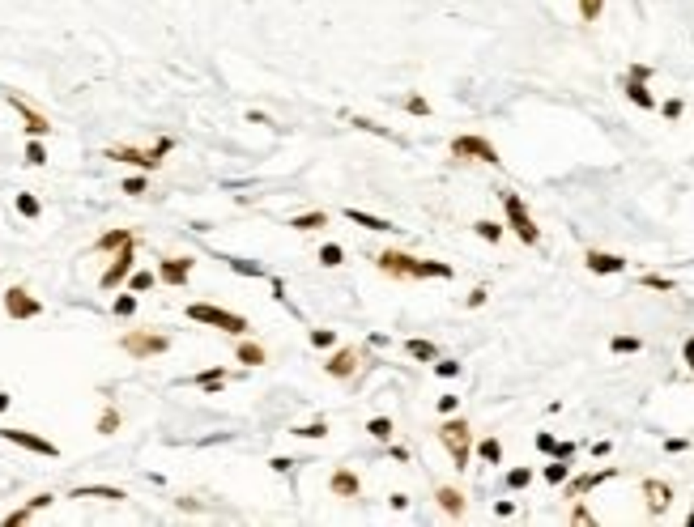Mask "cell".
<instances>
[{"mask_svg":"<svg viewBox=\"0 0 694 527\" xmlns=\"http://www.w3.org/2000/svg\"><path fill=\"white\" fill-rule=\"evenodd\" d=\"M566 472H571V459H554L550 468H545V481H550V485H562Z\"/></svg>","mask_w":694,"mask_h":527,"instance_id":"d590c367","label":"cell"},{"mask_svg":"<svg viewBox=\"0 0 694 527\" xmlns=\"http://www.w3.org/2000/svg\"><path fill=\"white\" fill-rule=\"evenodd\" d=\"M609 349H613V353H639L643 340H639V336H613V340H609Z\"/></svg>","mask_w":694,"mask_h":527,"instance_id":"8d00e7d4","label":"cell"},{"mask_svg":"<svg viewBox=\"0 0 694 527\" xmlns=\"http://www.w3.org/2000/svg\"><path fill=\"white\" fill-rule=\"evenodd\" d=\"M235 358H239L243 366H264V362H268L264 344H256V340H239V344H235Z\"/></svg>","mask_w":694,"mask_h":527,"instance_id":"44dd1931","label":"cell"},{"mask_svg":"<svg viewBox=\"0 0 694 527\" xmlns=\"http://www.w3.org/2000/svg\"><path fill=\"white\" fill-rule=\"evenodd\" d=\"M430 370L439 374V379H456V374H460V362H448V358H435V362H430Z\"/></svg>","mask_w":694,"mask_h":527,"instance_id":"f35d334b","label":"cell"},{"mask_svg":"<svg viewBox=\"0 0 694 527\" xmlns=\"http://www.w3.org/2000/svg\"><path fill=\"white\" fill-rule=\"evenodd\" d=\"M609 476H617V468H601V472H588V476H579V481H571V485H566V497H579V493H588V489H597L601 481H609Z\"/></svg>","mask_w":694,"mask_h":527,"instance_id":"ffe728a7","label":"cell"},{"mask_svg":"<svg viewBox=\"0 0 694 527\" xmlns=\"http://www.w3.org/2000/svg\"><path fill=\"white\" fill-rule=\"evenodd\" d=\"M686 523H690V527H694V515H690V519H686Z\"/></svg>","mask_w":694,"mask_h":527,"instance_id":"6125c7cd","label":"cell"},{"mask_svg":"<svg viewBox=\"0 0 694 527\" xmlns=\"http://www.w3.org/2000/svg\"><path fill=\"white\" fill-rule=\"evenodd\" d=\"M503 209H507V225L515 230V238L528 242V247H537V242H541V230H537V221L528 217L524 200H519L515 192H503Z\"/></svg>","mask_w":694,"mask_h":527,"instance_id":"8992f818","label":"cell"},{"mask_svg":"<svg viewBox=\"0 0 694 527\" xmlns=\"http://www.w3.org/2000/svg\"><path fill=\"white\" fill-rule=\"evenodd\" d=\"M115 430H119V413L103 409V417H98V434H115Z\"/></svg>","mask_w":694,"mask_h":527,"instance_id":"b9f144b4","label":"cell"},{"mask_svg":"<svg viewBox=\"0 0 694 527\" xmlns=\"http://www.w3.org/2000/svg\"><path fill=\"white\" fill-rule=\"evenodd\" d=\"M345 217H350L354 225H366V230H396V225L392 221H384V217H375V213H362V209H345Z\"/></svg>","mask_w":694,"mask_h":527,"instance_id":"d4e9b609","label":"cell"},{"mask_svg":"<svg viewBox=\"0 0 694 527\" xmlns=\"http://www.w3.org/2000/svg\"><path fill=\"white\" fill-rule=\"evenodd\" d=\"M294 434H299V438H324V434H328V421H311V425H299Z\"/></svg>","mask_w":694,"mask_h":527,"instance_id":"7bdbcfd3","label":"cell"},{"mask_svg":"<svg viewBox=\"0 0 694 527\" xmlns=\"http://www.w3.org/2000/svg\"><path fill=\"white\" fill-rule=\"evenodd\" d=\"M643 285H648V289H660V293H673V281H668V277H643Z\"/></svg>","mask_w":694,"mask_h":527,"instance_id":"c3c4849f","label":"cell"},{"mask_svg":"<svg viewBox=\"0 0 694 527\" xmlns=\"http://www.w3.org/2000/svg\"><path fill=\"white\" fill-rule=\"evenodd\" d=\"M119 349L128 358H137V362H150V358H158V353L170 349V336H162V332H123Z\"/></svg>","mask_w":694,"mask_h":527,"instance_id":"5b68a950","label":"cell"},{"mask_svg":"<svg viewBox=\"0 0 694 527\" xmlns=\"http://www.w3.org/2000/svg\"><path fill=\"white\" fill-rule=\"evenodd\" d=\"M5 315H9V319H39V315H43V302H39L26 285H9V289H5Z\"/></svg>","mask_w":694,"mask_h":527,"instance_id":"9c48e42d","label":"cell"},{"mask_svg":"<svg viewBox=\"0 0 694 527\" xmlns=\"http://www.w3.org/2000/svg\"><path fill=\"white\" fill-rule=\"evenodd\" d=\"M631 77H635V81H648L652 68H648V64H631Z\"/></svg>","mask_w":694,"mask_h":527,"instance_id":"db71d44e","label":"cell"},{"mask_svg":"<svg viewBox=\"0 0 694 527\" xmlns=\"http://www.w3.org/2000/svg\"><path fill=\"white\" fill-rule=\"evenodd\" d=\"M362 366V349H354V344H341L337 353L324 362V370H328V379H350V374Z\"/></svg>","mask_w":694,"mask_h":527,"instance_id":"7c38bea8","label":"cell"},{"mask_svg":"<svg viewBox=\"0 0 694 527\" xmlns=\"http://www.w3.org/2000/svg\"><path fill=\"white\" fill-rule=\"evenodd\" d=\"M588 272H597V277H613V272H626V260L613 256V251H588L584 256Z\"/></svg>","mask_w":694,"mask_h":527,"instance_id":"5bb4252c","label":"cell"},{"mask_svg":"<svg viewBox=\"0 0 694 527\" xmlns=\"http://www.w3.org/2000/svg\"><path fill=\"white\" fill-rule=\"evenodd\" d=\"M486 293H490V289H482V285H477L473 293H468V302H464V307H468V311H477V307H486Z\"/></svg>","mask_w":694,"mask_h":527,"instance_id":"f907efd6","label":"cell"},{"mask_svg":"<svg viewBox=\"0 0 694 527\" xmlns=\"http://www.w3.org/2000/svg\"><path fill=\"white\" fill-rule=\"evenodd\" d=\"M145 187H150V183H145V174H132V179H123V187H119V192H123V196H141Z\"/></svg>","mask_w":694,"mask_h":527,"instance_id":"7dc6e473","label":"cell"},{"mask_svg":"<svg viewBox=\"0 0 694 527\" xmlns=\"http://www.w3.org/2000/svg\"><path fill=\"white\" fill-rule=\"evenodd\" d=\"M452 158H464V162H486V166H499V149H494L486 136H456L452 141Z\"/></svg>","mask_w":694,"mask_h":527,"instance_id":"ba28073f","label":"cell"},{"mask_svg":"<svg viewBox=\"0 0 694 527\" xmlns=\"http://www.w3.org/2000/svg\"><path fill=\"white\" fill-rule=\"evenodd\" d=\"M272 464V472H290L294 468V459H286V455H277V459H268Z\"/></svg>","mask_w":694,"mask_h":527,"instance_id":"9f6ffc18","label":"cell"},{"mask_svg":"<svg viewBox=\"0 0 694 527\" xmlns=\"http://www.w3.org/2000/svg\"><path fill=\"white\" fill-rule=\"evenodd\" d=\"M660 111H664V119H677V115H682V98H668Z\"/></svg>","mask_w":694,"mask_h":527,"instance_id":"f5cc1de1","label":"cell"},{"mask_svg":"<svg viewBox=\"0 0 694 527\" xmlns=\"http://www.w3.org/2000/svg\"><path fill=\"white\" fill-rule=\"evenodd\" d=\"M13 205H17V213H21V217H30V221H34V217L43 213L39 196H30V192H17V200H13Z\"/></svg>","mask_w":694,"mask_h":527,"instance_id":"f546056e","label":"cell"},{"mask_svg":"<svg viewBox=\"0 0 694 527\" xmlns=\"http://www.w3.org/2000/svg\"><path fill=\"white\" fill-rule=\"evenodd\" d=\"M192 268H196V260H192V256H166V260H158V281H162V285L184 289V285H188V277H192Z\"/></svg>","mask_w":694,"mask_h":527,"instance_id":"30bf717a","label":"cell"},{"mask_svg":"<svg viewBox=\"0 0 694 527\" xmlns=\"http://www.w3.org/2000/svg\"><path fill=\"white\" fill-rule=\"evenodd\" d=\"M571 523H592V515H588L584 506H575V510H571Z\"/></svg>","mask_w":694,"mask_h":527,"instance_id":"680465c9","label":"cell"},{"mask_svg":"<svg viewBox=\"0 0 694 527\" xmlns=\"http://www.w3.org/2000/svg\"><path fill=\"white\" fill-rule=\"evenodd\" d=\"M435 502L443 506V515H448V519H460V515H464V506H468L464 493H460L456 485H439V489H435Z\"/></svg>","mask_w":694,"mask_h":527,"instance_id":"e0dca14e","label":"cell"},{"mask_svg":"<svg viewBox=\"0 0 694 527\" xmlns=\"http://www.w3.org/2000/svg\"><path fill=\"white\" fill-rule=\"evenodd\" d=\"M643 497H648V510L652 515H664L668 502H673V489H668L664 481H643Z\"/></svg>","mask_w":694,"mask_h":527,"instance_id":"ac0fdd59","label":"cell"},{"mask_svg":"<svg viewBox=\"0 0 694 527\" xmlns=\"http://www.w3.org/2000/svg\"><path fill=\"white\" fill-rule=\"evenodd\" d=\"M473 230H477V238H486V242H499V238H503V225H499V221H490V217H482V221L473 225Z\"/></svg>","mask_w":694,"mask_h":527,"instance_id":"836d02e7","label":"cell"},{"mask_svg":"<svg viewBox=\"0 0 694 527\" xmlns=\"http://www.w3.org/2000/svg\"><path fill=\"white\" fill-rule=\"evenodd\" d=\"M9 107L21 115V128H26V136H47V132H52V123H47V115H39L30 103H21L17 94H9Z\"/></svg>","mask_w":694,"mask_h":527,"instance_id":"4fadbf2b","label":"cell"},{"mask_svg":"<svg viewBox=\"0 0 694 527\" xmlns=\"http://www.w3.org/2000/svg\"><path fill=\"white\" fill-rule=\"evenodd\" d=\"M405 111H409V115H430V103H426L422 94H409V98H405Z\"/></svg>","mask_w":694,"mask_h":527,"instance_id":"f6af8a7d","label":"cell"},{"mask_svg":"<svg viewBox=\"0 0 694 527\" xmlns=\"http://www.w3.org/2000/svg\"><path fill=\"white\" fill-rule=\"evenodd\" d=\"M350 123H354V128H362V132H375V136H388V141H392V132H388V128H379L375 119H362V115H354Z\"/></svg>","mask_w":694,"mask_h":527,"instance_id":"bcb514c9","label":"cell"},{"mask_svg":"<svg viewBox=\"0 0 694 527\" xmlns=\"http://www.w3.org/2000/svg\"><path fill=\"white\" fill-rule=\"evenodd\" d=\"M111 311H115L119 319H128V315H137V293H132V289H128V293H119L115 302H111Z\"/></svg>","mask_w":694,"mask_h":527,"instance_id":"e575fe53","label":"cell"},{"mask_svg":"<svg viewBox=\"0 0 694 527\" xmlns=\"http://www.w3.org/2000/svg\"><path fill=\"white\" fill-rule=\"evenodd\" d=\"M290 225H294V230H303V234H311V230H319V225H328V213H319V209L315 213H299Z\"/></svg>","mask_w":694,"mask_h":527,"instance_id":"4316f807","label":"cell"},{"mask_svg":"<svg viewBox=\"0 0 694 527\" xmlns=\"http://www.w3.org/2000/svg\"><path fill=\"white\" fill-rule=\"evenodd\" d=\"M5 409H9V395H5V391H0V413H5Z\"/></svg>","mask_w":694,"mask_h":527,"instance_id":"94428289","label":"cell"},{"mask_svg":"<svg viewBox=\"0 0 694 527\" xmlns=\"http://www.w3.org/2000/svg\"><path fill=\"white\" fill-rule=\"evenodd\" d=\"M128 242H137L132 230H107L103 238L94 242V251H119V247H128Z\"/></svg>","mask_w":694,"mask_h":527,"instance_id":"484cf974","label":"cell"},{"mask_svg":"<svg viewBox=\"0 0 694 527\" xmlns=\"http://www.w3.org/2000/svg\"><path fill=\"white\" fill-rule=\"evenodd\" d=\"M554 459H575V442H558L554 446Z\"/></svg>","mask_w":694,"mask_h":527,"instance_id":"816d5d0a","label":"cell"},{"mask_svg":"<svg viewBox=\"0 0 694 527\" xmlns=\"http://www.w3.org/2000/svg\"><path fill=\"white\" fill-rule=\"evenodd\" d=\"M226 268H235L239 277H264L260 264H247V260H235V256H226Z\"/></svg>","mask_w":694,"mask_h":527,"instance_id":"74e56055","label":"cell"},{"mask_svg":"<svg viewBox=\"0 0 694 527\" xmlns=\"http://www.w3.org/2000/svg\"><path fill=\"white\" fill-rule=\"evenodd\" d=\"M366 434L379 438V442H388V438L396 434V421H392V417H370V421H366Z\"/></svg>","mask_w":694,"mask_h":527,"instance_id":"83f0119b","label":"cell"},{"mask_svg":"<svg viewBox=\"0 0 694 527\" xmlns=\"http://www.w3.org/2000/svg\"><path fill=\"white\" fill-rule=\"evenodd\" d=\"M319 264H324V268H337V264H345V251H341V242H324V247H319Z\"/></svg>","mask_w":694,"mask_h":527,"instance_id":"d6a6232c","label":"cell"},{"mask_svg":"<svg viewBox=\"0 0 694 527\" xmlns=\"http://www.w3.org/2000/svg\"><path fill=\"white\" fill-rule=\"evenodd\" d=\"M52 502H56L52 493H34V497L26 502V506H17L13 515H5V527H21V523H30V519H34L43 506H52Z\"/></svg>","mask_w":694,"mask_h":527,"instance_id":"2e32d148","label":"cell"},{"mask_svg":"<svg viewBox=\"0 0 694 527\" xmlns=\"http://www.w3.org/2000/svg\"><path fill=\"white\" fill-rule=\"evenodd\" d=\"M0 438L13 442V446H21V451H34V455H47V459L60 455L56 442H47V438H39V434H30V430H0Z\"/></svg>","mask_w":694,"mask_h":527,"instance_id":"8fae6325","label":"cell"},{"mask_svg":"<svg viewBox=\"0 0 694 527\" xmlns=\"http://www.w3.org/2000/svg\"><path fill=\"white\" fill-rule=\"evenodd\" d=\"M456 409H460V395H439V413L443 417H452Z\"/></svg>","mask_w":694,"mask_h":527,"instance_id":"681fc988","label":"cell"},{"mask_svg":"<svg viewBox=\"0 0 694 527\" xmlns=\"http://www.w3.org/2000/svg\"><path fill=\"white\" fill-rule=\"evenodd\" d=\"M311 344H315V349H333V344H337V332H333V328H311Z\"/></svg>","mask_w":694,"mask_h":527,"instance_id":"60d3db41","label":"cell"},{"mask_svg":"<svg viewBox=\"0 0 694 527\" xmlns=\"http://www.w3.org/2000/svg\"><path fill=\"white\" fill-rule=\"evenodd\" d=\"M154 285H158V272L132 268V277H128V289H132V293H145V289H154Z\"/></svg>","mask_w":694,"mask_h":527,"instance_id":"f1b7e54d","label":"cell"},{"mask_svg":"<svg viewBox=\"0 0 694 527\" xmlns=\"http://www.w3.org/2000/svg\"><path fill=\"white\" fill-rule=\"evenodd\" d=\"M626 98H631L635 107H643V111H652V107H656V98H652L648 81H635V77H626Z\"/></svg>","mask_w":694,"mask_h":527,"instance_id":"603a6c76","label":"cell"},{"mask_svg":"<svg viewBox=\"0 0 694 527\" xmlns=\"http://www.w3.org/2000/svg\"><path fill=\"white\" fill-rule=\"evenodd\" d=\"M132 268H137V242H128V247H119V251H115V260L107 264L103 277H98V285H103V289L111 293V289H119L123 281L132 277Z\"/></svg>","mask_w":694,"mask_h":527,"instance_id":"52a82bcc","label":"cell"},{"mask_svg":"<svg viewBox=\"0 0 694 527\" xmlns=\"http://www.w3.org/2000/svg\"><path fill=\"white\" fill-rule=\"evenodd\" d=\"M226 379H230V374L221 370V366H213V370H201V374H192V387H201V391L217 395L221 387H226Z\"/></svg>","mask_w":694,"mask_h":527,"instance_id":"d6986e66","label":"cell"},{"mask_svg":"<svg viewBox=\"0 0 694 527\" xmlns=\"http://www.w3.org/2000/svg\"><path fill=\"white\" fill-rule=\"evenodd\" d=\"M686 366H690V370H694V340H690V344H686Z\"/></svg>","mask_w":694,"mask_h":527,"instance_id":"91938a15","label":"cell"},{"mask_svg":"<svg viewBox=\"0 0 694 527\" xmlns=\"http://www.w3.org/2000/svg\"><path fill=\"white\" fill-rule=\"evenodd\" d=\"M47 162V145H43V136H30L26 141V166H43Z\"/></svg>","mask_w":694,"mask_h":527,"instance_id":"1f68e13d","label":"cell"},{"mask_svg":"<svg viewBox=\"0 0 694 527\" xmlns=\"http://www.w3.org/2000/svg\"><path fill=\"white\" fill-rule=\"evenodd\" d=\"M533 481V468H511L507 472V489H524Z\"/></svg>","mask_w":694,"mask_h":527,"instance_id":"ab89813d","label":"cell"},{"mask_svg":"<svg viewBox=\"0 0 694 527\" xmlns=\"http://www.w3.org/2000/svg\"><path fill=\"white\" fill-rule=\"evenodd\" d=\"M601 9H605V0H579V17H584V21H597Z\"/></svg>","mask_w":694,"mask_h":527,"instance_id":"ee69618b","label":"cell"},{"mask_svg":"<svg viewBox=\"0 0 694 527\" xmlns=\"http://www.w3.org/2000/svg\"><path fill=\"white\" fill-rule=\"evenodd\" d=\"M328 489H333V497H362V481H358L354 468H337Z\"/></svg>","mask_w":694,"mask_h":527,"instance_id":"9a60e30c","label":"cell"},{"mask_svg":"<svg viewBox=\"0 0 694 527\" xmlns=\"http://www.w3.org/2000/svg\"><path fill=\"white\" fill-rule=\"evenodd\" d=\"M375 268L384 272V277H396V281H417V277H443V281H448V277H452V264H443V260H417V256H409V251H396V247L379 251V256H375Z\"/></svg>","mask_w":694,"mask_h":527,"instance_id":"6da1fadb","label":"cell"},{"mask_svg":"<svg viewBox=\"0 0 694 527\" xmlns=\"http://www.w3.org/2000/svg\"><path fill=\"white\" fill-rule=\"evenodd\" d=\"M405 353L417 358V362H435V358H439V344H435V340H422V336H413V340H405Z\"/></svg>","mask_w":694,"mask_h":527,"instance_id":"cb8c5ba5","label":"cell"},{"mask_svg":"<svg viewBox=\"0 0 694 527\" xmlns=\"http://www.w3.org/2000/svg\"><path fill=\"white\" fill-rule=\"evenodd\" d=\"M72 497H103V502H123L128 493L115 489V485H77L72 489Z\"/></svg>","mask_w":694,"mask_h":527,"instance_id":"7402d4cb","label":"cell"},{"mask_svg":"<svg viewBox=\"0 0 694 527\" xmlns=\"http://www.w3.org/2000/svg\"><path fill=\"white\" fill-rule=\"evenodd\" d=\"M494 515L507 519V515H515V506H511V502H494Z\"/></svg>","mask_w":694,"mask_h":527,"instance_id":"6f0895ef","label":"cell"},{"mask_svg":"<svg viewBox=\"0 0 694 527\" xmlns=\"http://www.w3.org/2000/svg\"><path fill=\"white\" fill-rule=\"evenodd\" d=\"M175 149V141L170 136H162L154 149H132V145H111L103 158H111V162H128V166H141V170H158L162 166V158Z\"/></svg>","mask_w":694,"mask_h":527,"instance_id":"277c9868","label":"cell"},{"mask_svg":"<svg viewBox=\"0 0 694 527\" xmlns=\"http://www.w3.org/2000/svg\"><path fill=\"white\" fill-rule=\"evenodd\" d=\"M439 442L448 446V455H452L456 468H464L468 459H473V425H468L464 417L452 413L448 421H443V425H439Z\"/></svg>","mask_w":694,"mask_h":527,"instance_id":"7a4b0ae2","label":"cell"},{"mask_svg":"<svg viewBox=\"0 0 694 527\" xmlns=\"http://www.w3.org/2000/svg\"><path fill=\"white\" fill-rule=\"evenodd\" d=\"M477 455H482L486 464H503V442H499V438H482Z\"/></svg>","mask_w":694,"mask_h":527,"instance_id":"4dcf8cb0","label":"cell"},{"mask_svg":"<svg viewBox=\"0 0 694 527\" xmlns=\"http://www.w3.org/2000/svg\"><path fill=\"white\" fill-rule=\"evenodd\" d=\"M192 323H205V328H217V332H230V336H243L252 323H247L243 315H235V311H221V307H213V302H188V311H184Z\"/></svg>","mask_w":694,"mask_h":527,"instance_id":"3957f363","label":"cell"},{"mask_svg":"<svg viewBox=\"0 0 694 527\" xmlns=\"http://www.w3.org/2000/svg\"><path fill=\"white\" fill-rule=\"evenodd\" d=\"M537 446H541V451H545V455H554V446H558V442H554V438H550V434H537Z\"/></svg>","mask_w":694,"mask_h":527,"instance_id":"11a10c76","label":"cell"}]
</instances>
